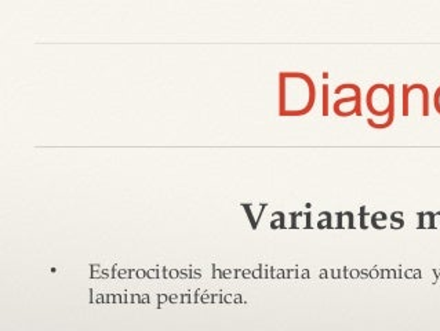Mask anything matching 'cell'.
Listing matches in <instances>:
<instances>
[{
  "label": "cell",
  "mask_w": 440,
  "mask_h": 331,
  "mask_svg": "<svg viewBox=\"0 0 440 331\" xmlns=\"http://www.w3.org/2000/svg\"><path fill=\"white\" fill-rule=\"evenodd\" d=\"M323 89H325V98H326V101H325V108H323V115H328V113H329V110H328V86H325Z\"/></svg>",
  "instance_id": "52a82bcc"
},
{
  "label": "cell",
  "mask_w": 440,
  "mask_h": 331,
  "mask_svg": "<svg viewBox=\"0 0 440 331\" xmlns=\"http://www.w3.org/2000/svg\"><path fill=\"white\" fill-rule=\"evenodd\" d=\"M413 108L420 110L421 116H429L431 113V94L425 84L413 83L403 84L402 90V113L410 116Z\"/></svg>",
  "instance_id": "3957f363"
},
{
  "label": "cell",
  "mask_w": 440,
  "mask_h": 331,
  "mask_svg": "<svg viewBox=\"0 0 440 331\" xmlns=\"http://www.w3.org/2000/svg\"><path fill=\"white\" fill-rule=\"evenodd\" d=\"M316 100L311 76L302 72H283L279 76V115L302 116L309 113Z\"/></svg>",
  "instance_id": "6da1fadb"
},
{
  "label": "cell",
  "mask_w": 440,
  "mask_h": 331,
  "mask_svg": "<svg viewBox=\"0 0 440 331\" xmlns=\"http://www.w3.org/2000/svg\"><path fill=\"white\" fill-rule=\"evenodd\" d=\"M434 108L436 110V113L440 115V86L435 90V94H434Z\"/></svg>",
  "instance_id": "8992f818"
},
{
  "label": "cell",
  "mask_w": 440,
  "mask_h": 331,
  "mask_svg": "<svg viewBox=\"0 0 440 331\" xmlns=\"http://www.w3.org/2000/svg\"><path fill=\"white\" fill-rule=\"evenodd\" d=\"M351 94L348 97H341L335 100L332 110L339 117H351L354 115H362V94L361 87L355 83H349Z\"/></svg>",
  "instance_id": "277c9868"
},
{
  "label": "cell",
  "mask_w": 440,
  "mask_h": 331,
  "mask_svg": "<svg viewBox=\"0 0 440 331\" xmlns=\"http://www.w3.org/2000/svg\"><path fill=\"white\" fill-rule=\"evenodd\" d=\"M366 108L374 119H384L389 115L395 113L396 101H395V86L375 83L366 93Z\"/></svg>",
  "instance_id": "7a4b0ae2"
},
{
  "label": "cell",
  "mask_w": 440,
  "mask_h": 331,
  "mask_svg": "<svg viewBox=\"0 0 440 331\" xmlns=\"http://www.w3.org/2000/svg\"><path fill=\"white\" fill-rule=\"evenodd\" d=\"M395 122V113L389 115L388 117L384 119H374V117H368L367 119V124L374 129V130H385L388 127H391Z\"/></svg>",
  "instance_id": "5b68a950"
}]
</instances>
